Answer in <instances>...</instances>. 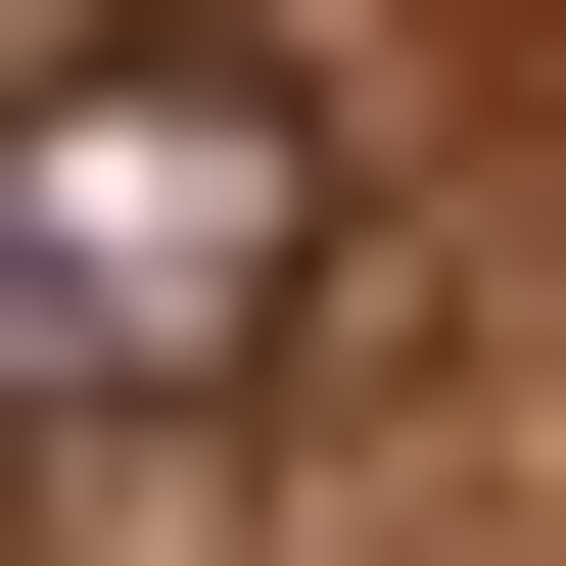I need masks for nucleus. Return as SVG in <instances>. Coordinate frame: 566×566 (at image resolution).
<instances>
[{
  "mask_svg": "<svg viewBox=\"0 0 566 566\" xmlns=\"http://www.w3.org/2000/svg\"><path fill=\"white\" fill-rule=\"evenodd\" d=\"M283 283H331V95H283V48H189V0H95V48H48V142H0V378H48V424H189Z\"/></svg>",
  "mask_w": 566,
  "mask_h": 566,
  "instance_id": "1",
  "label": "nucleus"
}]
</instances>
